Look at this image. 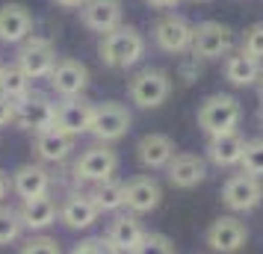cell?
Segmentation results:
<instances>
[{
    "mask_svg": "<svg viewBox=\"0 0 263 254\" xmlns=\"http://www.w3.org/2000/svg\"><path fill=\"white\" fill-rule=\"evenodd\" d=\"M98 56L112 71L133 68L145 56V36L130 24H119L116 30H109V33L101 36V42H98Z\"/></svg>",
    "mask_w": 263,
    "mask_h": 254,
    "instance_id": "obj_1",
    "label": "cell"
},
{
    "mask_svg": "<svg viewBox=\"0 0 263 254\" xmlns=\"http://www.w3.org/2000/svg\"><path fill=\"white\" fill-rule=\"evenodd\" d=\"M242 121V107L234 95L216 92V95L204 97L198 107V127L207 136H219V133H231L237 130Z\"/></svg>",
    "mask_w": 263,
    "mask_h": 254,
    "instance_id": "obj_2",
    "label": "cell"
},
{
    "mask_svg": "<svg viewBox=\"0 0 263 254\" xmlns=\"http://www.w3.org/2000/svg\"><path fill=\"white\" fill-rule=\"evenodd\" d=\"M116 171H119V154L112 151L109 145H89L80 151V157L74 160L71 166V181L80 186V183H101V181H109V178H116Z\"/></svg>",
    "mask_w": 263,
    "mask_h": 254,
    "instance_id": "obj_3",
    "label": "cell"
},
{
    "mask_svg": "<svg viewBox=\"0 0 263 254\" xmlns=\"http://www.w3.org/2000/svg\"><path fill=\"white\" fill-rule=\"evenodd\" d=\"M172 95V77L163 68H142L127 80V97L139 109L163 107Z\"/></svg>",
    "mask_w": 263,
    "mask_h": 254,
    "instance_id": "obj_4",
    "label": "cell"
},
{
    "mask_svg": "<svg viewBox=\"0 0 263 254\" xmlns=\"http://www.w3.org/2000/svg\"><path fill=\"white\" fill-rule=\"evenodd\" d=\"M234 50V30L222 21H201L192 27V45L190 53L198 56L201 62H216L225 60Z\"/></svg>",
    "mask_w": 263,
    "mask_h": 254,
    "instance_id": "obj_5",
    "label": "cell"
},
{
    "mask_svg": "<svg viewBox=\"0 0 263 254\" xmlns=\"http://www.w3.org/2000/svg\"><path fill=\"white\" fill-rule=\"evenodd\" d=\"M130 124H133V115L124 104H119V101H104V104H95L89 136L95 142H101V145H112V142H119L121 136H127Z\"/></svg>",
    "mask_w": 263,
    "mask_h": 254,
    "instance_id": "obj_6",
    "label": "cell"
},
{
    "mask_svg": "<svg viewBox=\"0 0 263 254\" xmlns=\"http://www.w3.org/2000/svg\"><path fill=\"white\" fill-rule=\"evenodd\" d=\"M53 119H57V104L42 92H30L12 104V124L18 130H30V133L48 130L53 127Z\"/></svg>",
    "mask_w": 263,
    "mask_h": 254,
    "instance_id": "obj_7",
    "label": "cell"
},
{
    "mask_svg": "<svg viewBox=\"0 0 263 254\" xmlns=\"http://www.w3.org/2000/svg\"><path fill=\"white\" fill-rule=\"evenodd\" d=\"M15 65L30 80H45L53 71V65H57V48H53V42L50 38H42V36H30L27 42L18 45Z\"/></svg>",
    "mask_w": 263,
    "mask_h": 254,
    "instance_id": "obj_8",
    "label": "cell"
},
{
    "mask_svg": "<svg viewBox=\"0 0 263 254\" xmlns=\"http://www.w3.org/2000/svg\"><path fill=\"white\" fill-rule=\"evenodd\" d=\"M219 198H222V204L231 213H251L263 201V183H260V178H251L246 171H239V174H231L225 181Z\"/></svg>",
    "mask_w": 263,
    "mask_h": 254,
    "instance_id": "obj_9",
    "label": "cell"
},
{
    "mask_svg": "<svg viewBox=\"0 0 263 254\" xmlns=\"http://www.w3.org/2000/svg\"><path fill=\"white\" fill-rule=\"evenodd\" d=\"M154 45L163 53H172V56H180V53H190V45H192V24L183 18V15H175V12H166L163 18H157L154 30Z\"/></svg>",
    "mask_w": 263,
    "mask_h": 254,
    "instance_id": "obj_10",
    "label": "cell"
},
{
    "mask_svg": "<svg viewBox=\"0 0 263 254\" xmlns=\"http://www.w3.org/2000/svg\"><path fill=\"white\" fill-rule=\"evenodd\" d=\"M249 240V228L246 222L237 216H219L210 222V228L204 233V242L210 245V251L216 254H237Z\"/></svg>",
    "mask_w": 263,
    "mask_h": 254,
    "instance_id": "obj_11",
    "label": "cell"
},
{
    "mask_svg": "<svg viewBox=\"0 0 263 254\" xmlns=\"http://www.w3.org/2000/svg\"><path fill=\"white\" fill-rule=\"evenodd\" d=\"M145 233H148V230H145V225L139 222V216H133L127 210H119V213H112V219H109L107 230H104V240H107L119 254H130L133 248L142 242Z\"/></svg>",
    "mask_w": 263,
    "mask_h": 254,
    "instance_id": "obj_12",
    "label": "cell"
},
{
    "mask_svg": "<svg viewBox=\"0 0 263 254\" xmlns=\"http://www.w3.org/2000/svg\"><path fill=\"white\" fill-rule=\"evenodd\" d=\"M48 80L60 97H83V92L89 89V68L80 60H57Z\"/></svg>",
    "mask_w": 263,
    "mask_h": 254,
    "instance_id": "obj_13",
    "label": "cell"
},
{
    "mask_svg": "<svg viewBox=\"0 0 263 254\" xmlns=\"http://www.w3.org/2000/svg\"><path fill=\"white\" fill-rule=\"evenodd\" d=\"M98 207L86 189H71L60 204V222L68 230H89L98 222Z\"/></svg>",
    "mask_w": 263,
    "mask_h": 254,
    "instance_id": "obj_14",
    "label": "cell"
},
{
    "mask_svg": "<svg viewBox=\"0 0 263 254\" xmlns=\"http://www.w3.org/2000/svg\"><path fill=\"white\" fill-rule=\"evenodd\" d=\"M92 112H95V104H89L86 97H62L57 104V119H53V127H60L62 133L68 136H83L89 133L92 127Z\"/></svg>",
    "mask_w": 263,
    "mask_h": 254,
    "instance_id": "obj_15",
    "label": "cell"
},
{
    "mask_svg": "<svg viewBox=\"0 0 263 254\" xmlns=\"http://www.w3.org/2000/svg\"><path fill=\"white\" fill-rule=\"evenodd\" d=\"M163 201V186L148 178V174H139L133 181L124 183V210L133 213V216H145V213H154Z\"/></svg>",
    "mask_w": 263,
    "mask_h": 254,
    "instance_id": "obj_16",
    "label": "cell"
},
{
    "mask_svg": "<svg viewBox=\"0 0 263 254\" xmlns=\"http://www.w3.org/2000/svg\"><path fill=\"white\" fill-rule=\"evenodd\" d=\"M74 136L62 133L60 127H48L33 133V154L39 163H50V166H62L65 160L74 154Z\"/></svg>",
    "mask_w": 263,
    "mask_h": 254,
    "instance_id": "obj_17",
    "label": "cell"
},
{
    "mask_svg": "<svg viewBox=\"0 0 263 254\" xmlns=\"http://www.w3.org/2000/svg\"><path fill=\"white\" fill-rule=\"evenodd\" d=\"M12 178V192L27 201V198H39L53 189V174L45 169V163H24L9 174Z\"/></svg>",
    "mask_w": 263,
    "mask_h": 254,
    "instance_id": "obj_18",
    "label": "cell"
},
{
    "mask_svg": "<svg viewBox=\"0 0 263 254\" xmlns=\"http://www.w3.org/2000/svg\"><path fill=\"white\" fill-rule=\"evenodd\" d=\"M77 12L86 30L104 36L121 24V0H86Z\"/></svg>",
    "mask_w": 263,
    "mask_h": 254,
    "instance_id": "obj_19",
    "label": "cell"
},
{
    "mask_svg": "<svg viewBox=\"0 0 263 254\" xmlns=\"http://www.w3.org/2000/svg\"><path fill=\"white\" fill-rule=\"evenodd\" d=\"M222 74L231 86L237 89H249V86H257L263 77V62L249 56L246 50H231L225 60H222Z\"/></svg>",
    "mask_w": 263,
    "mask_h": 254,
    "instance_id": "obj_20",
    "label": "cell"
},
{
    "mask_svg": "<svg viewBox=\"0 0 263 254\" xmlns=\"http://www.w3.org/2000/svg\"><path fill=\"white\" fill-rule=\"evenodd\" d=\"M246 136L239 130H231V133H219V136H207V160L213 163L216 169H234L242 160V151H246Z\"/></svg>",
    "mask_w": 263,
    "mask_h": 254,
    "instance_id": "obj_21",
    "label": "cell"
},
{
    "mask_svg": "<svg viewBox=\"0 0 263 254\" xmlns=\"http://www.w3.org/2000/svg\"><path fill=\"white\" fill-rule=\"evenodd\" d=\"M33 36V15L21 3H3L0 6V42L3 45H21Z\"/></svg>",
    "mask_w": 263,
    "mask_h": 254,
    "instance_id": "obj_22",
    "label": "cell"
},
{
    "mask_svg": "<svg viewBox=\"0 0 263 254\" xmlns=\"http://www.w3.org/2000/svg\"><path fill=\"white\" fill-rule=\"evenodd\" d=\"M18 216L24 222V230H33V233H42V230H48L50 225H57V219H60V204H57V198L53 195H39V198H27L21 210H18Z\"/></svg>",
    "mask_w": 263,
    "mask_h": 254,
    "instance_id": "obj_23",
    "label": "cell"
},
{
    "mask_svg": "<svg viewBox=\"0 0 263 254\" xmlns=\"http://www.w3.org/2000/svg\"><path fill=\"white\" fill-rule=\"evenodd\" d=\"M175 142L168 139L166 133H145L139 142H136V160L139 166L148 171H157V169H166L172 157H175Z\"/></svg>",
    "mask_w": 263,
    "mask_h": 254,
    "instance_id": "obj_24",
    "label": "cell"
},
{
    "mask_svg": "<svg viewBox=\"0 0 263 254\" xmlns=\"http://www.w3.org/2000/svg\"><path fill=\"white\" fill-rule=\"evenodd\" d=\"M166 178L175 189H195L207 178V163L198 154H175L166 166Z\"/></svg>",
    "mask_w": 263,
    "mask_h": 254,
    "instance_id": "obj_25",
    "label": "cell"
},
{
    "mask_svg": "<svg viewBox=\"0 0 263 254\" xmlns=\"http://www.w3.org/2000/svg\"><path fill=\"white\" fill-rule=\"evenodd\" d=\"M95 201L98 213H119L124 210V183L109 178V181H101V183H92V189H86Z\"/></svg>",
    "mask_w": 263,
    "mask_h": 254,
    "instance_id": "obj_26",
    "label": "cell"
},
{
    "mask_svg": "<svg viewBox=\"0 0 263 254\" xmlns=\"http://www.w3.org/2000/svg\"><path fill=\"white\" fill-rule=\"evenodd\" d=\"M30 77H27L18 65H6V71H3V80H0V95L6 97V101H21L24 95H30L33 89H30Z\"/></svg>",
    "mask_w": 263,
    "mask_h": 254,
    "instance_id": "obj_27",
    "label": "cell"
},
{
    "mask_svg": "<svg viewBox=\"0 0 263 254\" xmlns=\"http://www.w3.org/2000/svg\"><path fill=\"white\" fill-rule=\"evenodd\" d=\"M21 233H24V222H21V216H18V210L0 204V245H12V242H18Z\"/></svg>",
    "mask_w": 263,
    "mask_h": 254,
    "instance_id": "obj_28",
    "label": "cell"
},
{
    "mask_svg": "<svg viewBox=\"0 0 263 254\" xmlns=\"http://www.w3.org/2000/svg\"><path fill=\"white\" fill-rule=\"evenodd\" d=\"M239 169L251 174V178H260L263 181V139H249L242 160H239Z\"/></svg>",
    "mask_w": 263,
    "mask_h": 254,
    "instance_id": "obj_29",
    "label": "cell"
},
{
    "mask_svg": "<svg viewBox=\"0 0 263 254\" xmlns=\"http://www.w3.org/2000/svg\"><path fill=\"white\" fill-rule=\"evenodd\" d=\"M130 254H178V245L168 240L166 233L148 230V233L142 237V242H139Z\"/></svg>",
    "mask_w": 263,
    "mask_h": 254,
    "instance_id": "obj_30",
    "label": "cell"
},
{
    "mask_svg": "<svg viewBox=\"0 0 263 254\" xmlns=\"http://www.w3.org/2000/svg\"><path fill=\"white\" fill-rule=\"evenodd\" d=\"M18 254H62V248H60V240H53L48 233H33L30 240L21 242Z\"/></svg>",
    "mask_w": 263,
    "mask_h": 254,
    "instance_id": "obj_31",
    "label": "cell"
},
{
    "mask_svg": "<svg viewBox=\"0 0 263 254\" xmlns=\"http://www.w3.org/2000/svg\"><path fill=\"white\" fill-rule=\"evenodd\" d=\"M201 71H204V62L198 60V56L186 53V56L180 60V65H178V80H180L183 86H192V83H198Z\"/></svg>",
    "mask_w": 263,
    "mask_h": 254,
    "instance_id": "obj_32",
    "label": "cell"
},
{
    "mask_svg": "<svg viewBox=\"0 0 263 254\" xmlns=\"http://www.w3.org/2000/svg\"><path fill=\"white\" fill-rule=\"evenodd\" d=\"M239 50H246L249 56H254V60H260L263 62V24H254L246 33V38H242V48Z\"/></svg>",
    "mask_w": 263,
    "mask_h": 254,
    "instance_id": "obj_33",
    "label": "cell"
},
{
    "mask_svg": "<svg viewBox=\"0 0 263 254\" xmlns=\"http://www.w3.org/2000/svg\"><path fill=\"white\" fill-rule=\"evenodd\" d=\"M71 254H119V251H116L104 237H98V240H80L71 248Z\"/></svg>",
    "mask_w": 263,
    "mask_h": 254,
    "instance_id": "obj_34",
    "label": "cell"
},
{
    "mask_svg": "<svg viewBox=\"0 0 263 254\" xmlns=\"http://www.w3.org/2000/svg\"><path fill=\"white\" fill-rule=\"evenodd\" d=\"M6 124H12V101H6V97L0 95V130Z\"/></svg>",
    "mask_w": 263,
    "mask_h": 254,
    "instance_id": "obj_35",
    "label": "cell"
},
{
    "mask_svg": "<svg viewBox=\"0 0 263 254\" xmlns=\"http://www.w3.org/2000/svg\"><path fill=\"white\" fill-rule=\"evenodd\" d=\"M9 192H12V178L0 169V204L6 201V195H9Z\"/></svg>",
    "mask_w": 263,
    "mask_h": 254,
    "instance_id": "obj_36",
    "label": "cell"
},
{
    "mask_svg": "<svg viewBox=\"0 0 263 254\" xmlns=\"http://www.w3.org/2000/svg\"><path fill=\"white\" fill-rule=\"evenodd\" d=\"M145 3H148L151 9H160V12H166V9H175L180 0H145Z\"/></svg>",
    "mask_w": 263,
    "mask_h": 254,
    "instance_id": "obj_37",
    "label": "cell"
},
{
    "mask_svg": "<svg viewBox=\"0 0 263 254\" xmlns=\"http://www.w3.org/2000/svg\"><path fill=\"white\" fill-rule=\"evenodd\" d=\"M53 3H57L60 9H68V12H74V9H80V6H83L86 0H53Z\"/></svg>",
    "mask_w": 263,
    "mask_h": 254,
    "instance_id": "obj_38",
    "label": "cell"
},
{
    "mask_svg": "<svg viewBox=\"0 0 263 254\" xmlns=\"http://www.w3.org/2000/svg\"><path fill=\"white\" fill-rule=\"evenodd\" d=\"M257 121H260V127H263V104L257 107Z\"/></svg>",
    "mask_w": 263,
    "mask_h": 254,
    "instance_id": "obj_39",
    "label": "cell"
},
{
    "mask_svg": "<svg viewBox=\"0 0 263 254\" xmlns=\"http://www.w3.org/2000/svg\"><path fill=\"white\" fill-rule=\"evenodd\" d=\"M257 89H260V104H263V77H260V83H257Z\"/></svg>",
    "mask_w": 263,
    "mask_h": 254,
    "instance_id": "obj_40",
    "label": "cell"
},
{
    "mask_svg": "<svg viewBox=\"0 0 263 254\" xmlns=\"http://www.w3.org/2000/svg\"><path fill=\"white\" fill-rule=\"evenodd\" d=\"M3 71H6V65H3V62H0V80H3Z\"/></svg>",
    "mask_w": 263,
    "mask_h": 254,
    "instance_id": "obj_41",
    "label": "cell"
},
{
    "mask_svg": "<svg viewBox=\"0 0 263 254\" xmlns=\"http://www.w3.org/2000/svg\"><path fill=\"white\" fill-rule=\"evenodd\" d=\"M195 3H207V0H195Z\"/></svg>",
    "mask_w": 263,
    "mask_h": 254,
    "instance_id": "obj_42",
    "label": "cell"
}]
</instances>
